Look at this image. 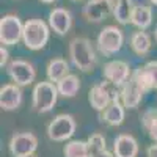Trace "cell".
Masks as SVG:
<instances>
[{
  "label": "cell",
  "instance_id": "6da1fadb",
  "mask_svg": "<svg viewBox=\"0 0 157 157\" xmlns=\"http://www.w3.org/2000/svg\"><path fill=\"white\" fill-rule=\"evenodd\" d=\"M98 47L85 36H75L68 44L69 63L80 72H93L98 66Z\"/></svg>",
  "mask_w": 157,
  "mask_h": 157
},
{
  "label": "cell",
  "instance_id": "7a4b0ae2",
  "mask_svg": "<svg viewBox=\"0 0 157 157\" xmlns=\"http://www.w3.org/2000/svg\"><path fill=\"white\" fill-rule=\"evenodd\" d=\"M60 93L55 82L43 80L36 82L32 90V109L36 113H49L55 109Z\"/></svg>",
  "mask_w": 157,
  "mask_h": 157
},
{
  "label": "cell",
  "instance_id": "3957f363",
  "mask_svg": "<svg viewBox=\"0 0 157 157\" xmlns=\"http://www.w3.org/2000/svg\"><path fill=\"white\" fill-rule=\"evenodd\" d=\"M50 27L43 19H29L24 22L22 44L29 50L38 52L47 46L50 38Z\"/></svg>",
  "mask_w": 157,
  "mask_h": 157
},
{
  "label": "cell",
  "instance_id": "277c9868",
  "mask_svg": "<svg viewBox=\"0 0 157 157\" xmlns=\"http://www.w3.org/2000/svg\"><path fill=\"white\" fill-rule=\"evenodd\" d=\"M124 32L116 25H105L96 38V47L102 57H113L124 46Z\"/></svg>",
  "mask_w": 157,
  "mask_h": 157
},
{
  "label": "cell",
  "instance_id": "5b68a950",
  "mask_svg": "<svg viewBox=\"0 0 157 157\" xmlns=\"http://www.w3.org/2000/svg\"><path fill=\"white\" fill-rule=\"evenodd\" d=\"M75 130H77L75 118L69 113H60L54 120L49 121V124L46 127V134L50 141L66 143L74 137Z\"/></svg>",
  "mask_w": 157,
  "mask_h": 157
},
{
  "label": "cell",
  "instance_id": "8992f818",
  "mask_svg": "<svg viewBox=\"0 0 157 157\" xmlns=\"http://www.w3.org/2000/svg\"><path fill=\"white\" fill-rule=\"evenodd\" d=\"M5 69H6L10 80L22 88L33 85L36 80V68L29 60H22V58L11 60Z\"/></svg>",
  "mask_w": 157,
  "mask_h": 157
},
{
  "label": "cell",
  "instance_id": "52a82bcc",
  "mask_svg": "<svg viewBox=\"0 0 157 157\" xmlns=\"http://www.w3.org/2000/svg\"><path fill=\"white\" fill-rule=\"evenodd\" d=\"M134 74V69L124 60H110L104 63L102 66V77L107 80L113 88H121Z\"/></svg>",
  "mask_w": 157,
  "mask_h": 157
},
{
  "label": "cell",
  "instance_id": "ba28073f",
  "mask_svg": "<svg viewBox=\"0 0 157 157\" xmlns=\"http://www.w3.org/2000/svg\"><path fill=\"white\" fill-rule=\"evenodd\" d=\"M24 22L16 14H5L0 19V44L6 47L16 46L22 41Z\"/></svg>",
  "mask_w": 157,
  "mask_h": 157
},
{
  "label": "cell",
  "instance_id": "9c48e42d",
  "mask_svg": "<svg viewBox=\"0 0 157 157\" xmlns=\"http://www.w3.org/2000/svg\"><path fill=\"white\" fill-rule=\"evenodd\" d=\"M38 137L33 132H16L8 141L11 157H30L38 149Z\"/></svg>",
  "mask_w": 157,
  "mask_h": 157
},
{
  "label": "cell",
  "instance_id": "30bf717a",
  "mask_svg": "<svg viewBox=\"0 0 157 157\" xmlns=\"http://www.w3.org/2000/svg\"><path fill=\"white\" fill-rule=\"evenodd\" d=\"M115 0H88L82 8V16L86 22L101 24L113 14Z\"/></svg>",
  "mask_w": 157,
  "mask_h": 157
},
{
  "label": "cell",
  "instance_id": "8fae6325",
  "mask_svg": "<svg viewBox=\"0 0 157 157\" xmlns=\"http://www.w3.org/2000/svg\"><path fill=\"white\" fill-rule=\"evenodd\" d=\"M112 88L113 86L107 80L98 82V83H94L93 86L90 88V91H88V102L96 112L101 113L112 102V99L115 96V90H116V88L115 90H112Z\"/></svg>",
  "mask_w": 157,
  "mask_h": 157
},
{
  "label": "cell",
  "instance_id": "7c38bea8",
  "mask_svg": "<svg viewBox=\"0 0 157 157\" xmlns=\"http://www.w3.org/2000/svg\"><path fill=\"white\" fill-rule=\"evenodd\" d=\"M126 110L127 109L124 107V104L120 98V93H118V90H115V96L112 102L99 113V120L104 124H107L109 127H118L126 120Z\"/></svg>",
  "mask_w": 157,
  "mask_h": 157
},
{
  "label": "cell",
  "instance_id": "4fadbf2b",
  "mask_svg": "<svg viewBox=\"0 0 157 157\" xmlns=\"http://www.w3.org/2000/svg\"><path fill=\"white\" fill-rule=\"evenodd\" d=\"M134 78L137 83L146 91H157V60L146 61L134 69Z\"/></svg>",
  "mask_w": 157,
  "mask_h": 157
},
{
  "label": "cell",
  "instance_id": "5bb4252c",
  "mask_svg": "<svg viewBox=\"0 0 157 157\" xmlns=\"http://www.w3.org/2000/svg\"><path fill=\"white\" fill-rule=\"evenodd\" d=\"M118 93H120V98H121L124 107L127 110H135L141 104L143 98H145V94H146V91L137 83V80L132 75L121 88H118Z\"/></svg>",
  "mask_w": 157,
  "mask_h": 157
},
{
  "label": "cell",
  "instance_id": "9a60e30c",
  "mask_svg": "<svg viewBox=\"0 0 157 157\" xmlns=\"http://www.w3.org/2000/svg\"><path fill=\"white\" fill-rule=\"evenodd\" d=\"M47 24H49L50 30L55 35L64 36V35H68L69 30L72 29V14L66 8H61V6L54 8V10L49 11Z\"/></svg>",
  "mask_w": 157,
  "mask_h": 157
},
{
  "label": "cell",
  "instance_id": "2e32d148",
  "mask_svg": "<svg viewBox=\"0 0 157 157\" xmlns=\"http://www.w3.org/2000/svg\"><path fill=\"white\" fill-rule=\"evenodd\" d=\"M24 101V93L22 86L16 83H5L0 88V109L3 112H14L22 105Z\"/></svg>",
  "mask_w": 157,
  "mask_h": 157
},
{
  "label": "cell",
  "instance_id": "e0dca14e",
  "mask_svg": "<svg viewBox=\"0 0 157 157\" xmlns=\"http://www.w3.org/2000/svg\"><path fill=\"white\" fill-rule=\"evenodd\" d=\"M112 151L115 157H138L140 152L138 140L132 134H120L113 140Z\"/></svg>",
  "mask_w": 157,
  "mask_h": 157
},
{
  "label": "cell",
  "instance_id": "ac0fdd59",
  "mask_svg": "<svg viewBox=\"0 0 157 157\" xmlns=\"http://www.w3.org/2000/svg\"><path fill=\"white\" fill-rule=\"evenodd\" d=\"M129 47L137 57H146L152 49V36L146 30H137L129 38Z\"/></svg>",
  "mask_w": 157,
  "mask_h": 157
},
{
  "label": "cell",
  "instance_id": "d6986e66",
  "mask_svg": "<svg viewBox=\"0 0 157 157\" xmlns=\"http://www.w3.org/2000/svg\"><path fill=\"white\" fill-rule=\"evenodd\" d=\"M71 72V63L64 58H52L46 64V78L50 82H60L63 77H66Z\"/></svg>",
  "mask_w": 157,
  "mask_h": 157
},
{
  "label": "cell",
  "instance_id": "ffe728a7",
  "mask_svg": "<svg viewBox=\"0 0 157 157\" xmlns=\"http://www.w3.org/2000/svg\"><path fill=\"white\" fill-rule=\"evenodd\" d=\"M130 24L137 30H148L152 25V8L143 3H135Z\"/></svg>",
  "mask_w": 157,
  "mask_h": 157
},
{
  "label": "cell",
  "instance_id": "44dd1931",
  "mask_svg": "<svg viewBox=\"0 0 157 157\" xmlns=\"http://www.w3.org/2000/svg\"><path fill=\"white\" fill-rule=\"evenodd\" d=\"M57 88H58L60 98L72 99L78 94V91H80V78H78V75L69 72L66 77H63L60 82H57Z\"/></svg>",
  "mask_w": 157,
  "mask_h": 157
},
{
  "label": "cell",
  "instance_id": "7402d4cb",
  "mask_svg": "<svg viewBox=\"0 0 157 157\" xmlns=\"http://www.w3.org/2000/svg\"><path fill=\"white\" fill-rule=\"evenodd\" d=\"M134 0H115V8H113V17L118 24L127 25L132 19V11H134Z\"/></svg>",
  "mask_w": 157,
  "mask_h": 157
},
{
  "label": "cell",
  "instance_id": "603a6c76",
  "mask_svg": "<svg viewBox=\"0 0 157 157\" xmlns=\"http://www.w3.org/2000/svg\"><path fill=\"white\" fill-rule=\"evenodd\" d=\"M140 124H141V129L146 132V135L151 138V141L157 143V107L143 112Z\"/></svg>",
  "mask_w": 157,
  "mask_h": 157
},
{
  "label": "cell",
  "instance_id": "cb8c5ba5",
  "mask_svg": "<svg viewBox=\"0 0 157 157\" xmlns=\"http://www.w3.org/2000/svg\"><path fill=\"white\" fill-rule=\"evenodd\" d=\"M64 157H90V148L86 140H69L63 148Z\"/></svg>",
  "mask_w": 157,
  "mask_h": 157
},
{
  "label": "cell",
  "instance_id": "d4e9b609",
  "mask_svg": "<svg viewBox=\"0 0 157 157\" xmlns=\"http://www.w3.org/2000/svg\"><path fill=\"white\" fill-rule=\"evenodd\" d=\"M86 143H88L90 152H98V151L109 149V146H107V138L104 137L101 132H93V134L86 138Z\"/></svg>",
  "mask_w": 157,
  "mask_h": 157
},
{
  "label": "cell",
  "instance_id": "484cf974",
  "mask_svg": "<svg viewBox=\"0 0 157 157\" xmlns=\"http://www.w3.org/2000/svg\"><path fill=\"white\" fill-rule=\"evenodd\" d=\"M10 52H8V47L6 46H0V68H6L8 64H10Z\"/></svg>",
  "mask_w": 157,
  "mask_h": 157
},
{
  "label": "cell",
  "instance_id": "4316f807",
  "mask_svg": "<svg viewBox=\"0 0 157 157\" xmlns=\"http://www.w3.org/2000/svg\"><path fill=\"white\" fill-rule=\"evenodd\" d=\"M90 157H115V154L110 149H104V151H98V152H90Z\"/></svg>",
  "mask_w": 157,
  "mask_h": 157
},
{
  "label": "cell",
  "instance_id": "83f0119b",
  "mask_svg": "<svg viewBox=\"0 0 157 157\" xmlns=\"http://www.w3.org/2000/svg\"><path fill=\"white\" fill-rule=\"evenodd\" d=\"M146 157H157V143L152 141V145L146 148Z\"/></svg>",
  "mask_w": 157,
  "mask_h": 157
},
{
  "label": "cell",
  "instance_id": "f1b7e54d",
  "mask_svg": "<svg viewBox=\"0 0 157 157\" xmlns=\"http://www.w3.org/2000/svg\"><path fill=\"white\" fill-rule=\"evenodd\" d=\"M43 3H54V2H57V0H41Z\"/></svg>",
  "mask_w": 157,
  "mask_h": 157
},
{
  "label": "cell",
  "instance_id": "f546056e",
  "mask_svg": "<svg viewBox=\"0 0 157 157\" xmlns=\"http://www.w3.org/2000/svg\"><path fill=\"white\" fill-rule=\"evenodd\" d=\"M154 41L157 43V25H155V30H154Z\"/></svg>",
  "mask_w": 157,
  "mask_h": 157
},
{
  "label": "cell",
  "instance_id": "4dcf8cb0",
  "mask_svg": "<svg viewBox=\"0 0 157 157\" xmlns=\"http://www.w3.org/2000/svg\"><path fill=\"white\" fill-rule=\"evenodd\" d=\"M148 2H149L151 5H155V6H157V0H148Z\"/></svg>",
  "mask_w": 157,
  "mask_h": 157
},
{
  "label": "cell",
  "instance_id": "1f68e13d",
  "mask_svg": "<svg viewBox=\"0 0 157 157\" xmlns=\"http://www.w3.org/2000/svg\"><path fill=\"white\" fill-rule=\"evenodd\" d=\"M71 2H82V0H71Z\"/></svg>",
  "mask_w": 157,
  "mask_h": 157
},
{
  "label": "cell",
  "instance_id": "d6a6232c",
  "mask_svg": "<svg viewBox=\"0 0 157 157\" xmlns=\"http://www.w3.org/2000/svg\"><path fill=\"white\" fill-rule=\"evenodd\" d=\"M30 157H36V155H30Z\"/></svg>",
  "mask_w": 157,
  "mask_h": 157
}]
</instances>
